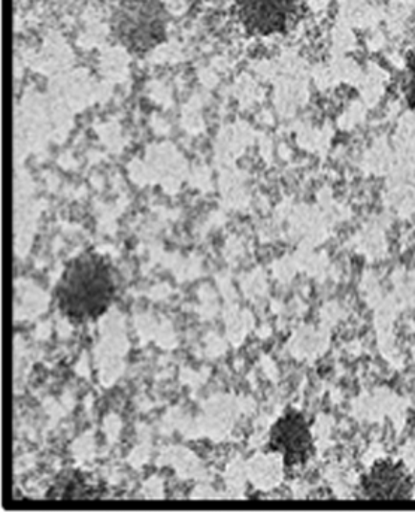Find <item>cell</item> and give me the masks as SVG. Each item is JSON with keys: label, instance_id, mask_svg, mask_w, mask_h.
<instances>
[{"label": "cell", "instance_id": "3", "mask_svg": "<svg viewBox=\"0 0 415 512\" xmlns=\"http://www.w3.org/2000/svg\"><path fill=\"white\" fill-rule=\"evenodd\" d=\"M272 451L284 456L287 468L305 465L314 453L308 421L301 412L290 410L274 424L269 441Z\"/></svg>", "mask_w": 415, "mask_h": 512}, {"label": "cell", "instance_id": "5", "mask_svg": "<svg viewBox=\"0 0 415 512\" xmlns=\"http://www.w3.org/2000/svg\"><path fill=\"white\" fill-rule=\"evenodd\" d=\"M362 490L371 499H408L413 496L414 481L402 463L378 460L362 478Z\"/></svg>", "mask_w": 415, "mask_h": 512}, {"label": "cell", "instance_id": "4", "mask_svg": "<svg viewBox=\"0 0 415 512\" xmlns=\"http://www.w3.org/2000/svg\"><path fill=\"white\" fill-rule=\"evenodd\" d=\"M159 12L153 2L130 5L118 17V36L133 50L144 51L153 47L163 35V18Z\"/></svg>", "mask_w": 415, "mask_h": 512}, {"label": "cell", "instance_id": "2", "mask_svg": "<svg viewBox=\"0 0 415 512\" xmlns=\"http://www.w3.org/2000/svg\"><path fill=\"white\" fill-rule=\"evenodd\" d=\"M245 29L254 35L283 33L298 15L299 0H236Z\"/></svg>", "mask_w": 415, "mask_h": 512}, {"label": "cell", "instance_id": "6", "mask_svg": "<svg viewBox=\"0 0 415 512\" xmlns=\"http://www.w3.org/2000/svg\"><path fill=\"white\" fill-rule=\"evenodd\" d=\"M404 96L408 106L415 109V47L405 60Z\"/></svg>", "mask_w": 415, "mask_h": 512}, {"label": "cell", "instance_id": "1", "mask_svg": "<svg viewBox=\"0 0 415 512\" xmlns=\"http://www.w3.org/2000/svg\"><path fill=\"white\" fill-rule=\"evenodd\" d=\"M115 281L105 257L86 253L66 266L56 296L60 311L74 321L95 320L111 305Z\"/></svg>", "mask_w": 415, "mask_h": 512}]
</instances>
